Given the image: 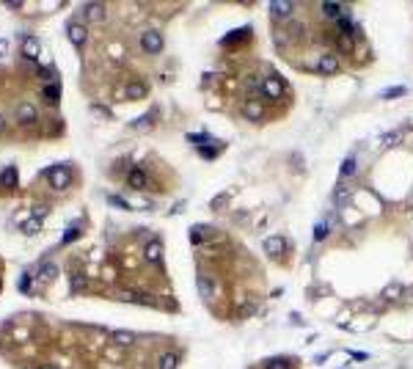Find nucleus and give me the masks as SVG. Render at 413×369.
<instances>
[{
	"mask_svg": "<svg viewBox=\"0 0 413 369\" xmlns=\"http://www.w3.org/2000/svg\"><path fill=\"white\" fill-rule=\"evenodd\" d=\"M113 342L121 344V347H127V344L135 342V333H132V331H116V333H113Z\"/></svg>",
	"mask_w": 413,
	"mask_h": 369,
	"instance_id": "obj_19",
	"label": "nucleus"
},
{
	"mask_svg": "<svg viewBox=\"0 0 413 369\" xmlns=\"http://www.w3.org/2000/svg\"><path fill=\"white\" fill-rule=\"evenodd\" d=\"M320 11L325 17H330V20H341V17H345V9H341L339 3H333V0H325V3L320 6Z\"/></svg>",
	"mask_w": 413,
	"mask_h": 369,
	"instance_id": "obj_14",
	"label": "nucleus"
},
{
	"mask_svg": "<svg viewBox=\"0 0 413 369\" xmlns=\"http://www.w3.org/2000/svg\"><path fill=\"white\" fill-rule=\"evenodd\" d=\"M243 116L248 121H259V119H262V105H259V99H245Z\"/></svg>",
	"mask_w": 413,
	"mask_h": 369,
	"instance_id": "obj_9",
	"label": "nucleus"
},
{
	"mask_svg": "<svg viewBox=\"0 0 413 369\" xmlns=\"http://www.w3.org/2000/svg\"><path fill=\"white\" fill-rule=\"evenodd\" d=\"M339 50L341 52H350L353 50V36H339Z\"/></svg>",
	"mask_w": 413,
	"mask_h": 369,
	"instance_id": "obj_29",
	"label": "nucleus"
},
{
	"mask_svg": "<svg viewBox=\"0 0 413 369\" xmlns=\"http://www.w3.org/2000/svg\"><path fill=\"white\" fill-rule=\"evenodd\" d=\"M6 52H9V42H6V39H0V55H6Z\"/></svg>",
	"mask_w": 413,
	"mask_h": 369,
	"instance_id": "obj_38",
	"label": "nucleus"
},
{
	"mask_svg": "<svg viewBox=\"0 0 413 369\" xmlns=\"http://www.w3.org/2000/svg\"><path fill=\"white\" fill-rule=\"evenodd\" d=\"M47 179H50V187L63 190V187L72 185V171H69V166H55L47 171Z\"/></svg>",
	"mask_w": 413,
	"mask_h": 369,
	"instance_id": "obj_1",
	"label": "nucleus"
},
{
	"mask_svg": "<svg viewBox=\"0 0 413 369\" xmlns=\"http://www.w3.org/2000/svg\"><path fill=\"white\" fill-rule=\"evenodd\" d=\"M284 364H287V361H279V358L267 361V366H270V369H284Z\"/></svg>",
	"mask_w": 413,
	"mask_h": 369,
	"instance_id": "obj_33",
	"label": "nucleus"
},
{
	"mask_svg": "<svg viewBox=\"0 0 413 369\" xmlns=\"http://www.w3.org/2000/svg\"><path fill=\"white\" fill-rule=\"evenodd\" d=\"M320 72L322 75H336L339 72V58L336 55H322L320 58Z\"/></svg>",
	"mask_w": 413,
	"mask_h": 369,
	"instance_id": "obj_15",
	"label": "nucleus"
},
{
	"mask_svg": "<svg viewBox=\"0 0 413 369\" xmlns=\"http://www.w3.org/2000/svg\"><path fill=\"white\" fill-rule=\"evenodd\" d=\"M127 185L132 187V190H146V187H149V179H146V174L141 171V168H132V171L127 174Z\"/></svg>",
	"mask_w": 413,
	"mask_h": 369,
	"instance_id": "obj_5",
	"label": "nucleus"
},
{
	"mask_svg": "<svg viewBox=\"0 0 413 369\" xmlns=\"http://www.w3.org/2000/svg\"><path fill=\"white\" fill-rule=\"evenodd\" d=\"M146 94H149V89H146L144 83H138V80H135V83H127V89H124V97L127 99H144Z\"/></svg>",
	"mask_w": 413,
	"mask_h": 369,
	"instance_id": "obj_13",
	"label": "nucleus"
},
{
	"mask_svg": "<svg viewBox=\"0 0 413 369\" xmlns=\"http://www.w3.org/2000/svg\"><path fill=\"white\" fill-rule=\"evenodd\" d=\"M39 369H55V366H39Z\"/></svg>",
	"mask_w": 413,
	"mask_h": 369,
	"instance_id": "obj_40",
	"label": "nucleus"
},
{
	"mask_svg": "<svg viewBox=\"0 0 413 369\" xmlns=\"http://www.w3.org/2000/svg\"><path fill=\"white\" fill-rule=\"evenodd\" d=\"M94 113H97V116H110L108 108H99V105H94Z\"/></svg>",
	"mask_w": 413,
	"mask_h": 369,
	"instance_id": "obj_37",
	"label": "nucleus"
},
{
	"mask_svg": "<svg viewBox=\"0 0 413 369\" xmlns=\"http://www.w3.org/2000/svg\"><path fill=\"white\" fill-rule=\"evenodd\" d=\"M141 50L149 52V55H157V52H163V33H157V31H144V33H141Z\"/></svg>",
	"mask_w": 413,
	"mask_h": 369,
	"instance_id": "obj_2",
	"label": "nucleus"
},
{
	"mask_svg": "<svg viewBox=\"0 0 413 369\" xmlns=\"http://www.w3.org/2000/svg\"><path fill=\"white\" fill-rule=\"evenodd\" d=\"M39 119V110L33 108L31 102H22V105H17V121L20 124H33V121Z\"/></svg>",
	"mask_w": 413,
	"mask_h": 369,
	"instance_id": "obj_3",
	"label": "nucleus"
},
{
	"mask_svg": "<svg viewBox=\"0 0 413 369\" xmlns=\"http://www.w3.org/2000/svg\"><path fill=\"white\" fill-rule=\"evenodd\" d=\"M198 292H201L204 301H212V298H215V281H212L210 273H198Z\"/></svg>",
	"mask_w": 413,
	"mask_h": 369,
	"instance_id": "obj_4",
	"label": "nucleus"
},
{
	"mask_svg": "<svg viewBox=\"0 0 413 369\" xmlns=\"http://www.w3.org/2000/svg\"><path fill=\"white\" fill-rule=\"evenodd\" d=\"M262 91L267 94V99H279V97H281V91H284V83H281L279 78H264Z\"/></svg>",
	"mask_w": 413,
	"mask_h": 369,
	"instance_id": "obj_7",
	"label": "nucleus"
},
{
	"mask_svg": "<svg viewBox=\"0 0 413 369\" xmlns=\"http://www.w3.org/2000/svg\"><path fill=\"white\" fill-rule=\"evenodd\" d=\"M336 25H339V36H353V25L347 17H341V20H336Z\"/></svg>",
	"mask_w": 413,
	"mask_h": 369,
	"instance_id": "obj_22",
	"label": "nucleus"
},
{
	"mask_svg": "<svg viewBox=\"0 0 413 369\" xmlns=\"http://www.w3.org/2000/svg\"><path fill=\"white\" fill-rule=\"evenodd\" d=\"M328 237V224H317L314 229V240H325Z\"/></svg>",
	"mask_w": 413,
	"mask_h": 369,
	"instance_id": "obj_31",
	"label": "nucleus"
},
{
	"mask_svg": "<svg viewBox=\"0 0 413 369\" xmlns=\"http://www.w3.org/2000/svg\"><path fill=\"white\" fill-rule=\"evenodd\" d=\"M132 127H135V130H144V127H152V116H149V113H146V116H141V119L135 121Z\"/></svg>",
	"mask_w": 413,
	"mask_h": 369,
	"instance_id": "obj_30",
	"label": "nucleus"
},
{
	"mask_svg": "<svg viewBox=\"0 0 413 369\" xmlns=\"http://www.w3.org/2000/svg\"><path fill=\"white\" fill-rule=\"evenodd\" d=\"M83 11H86L88 20H102V17H105V6L102 3H86V6H83Z\"/></svg>",
	"mask_w": 413,
	"mask_h": 369,
	"instance_id": "obj_17",
	"label": "nucleus"
},
{
	"mask_svg": "<svg viewBox=\"0 0 413 369\" xmlns=\"http://www.w3.org/2000/svg\"><path fill=\"white\" fill-rule=\"evenodd\" d=\"M144 256L152 262V265H157V262L163 259V243H160V240H149L146 248H144Z\"/></svg>",
	"mask_w": 413,
	"mask_h": 369,
	"instance_id": "obj_8",
	"label": "nucleus"
},
{
	"mask_svg": "<svg viewBox=\"0 0 413 369\" xmlns=\"http://www.w3.org/2000/svg\"><path fill=\"white\" fill-rule=\"evenodd\" d=\"M39 229H41V220H39V218L25 220V226H22V232H25V234H36Z\"/></svg>",
	"mask_w": 413,
	"mask_h": 369,
	"instance_id": "obj_25",
	"label": "nucleus"
},
{
	"mask_svg": "<svg viewBox=\"0 0 413 369\" xmlns=\"http://www.w3.org/2000/svg\"><path fill=\"white\" fill-rule=\"evenodd\" d=\"M341 177H353V174H356V160H353V157H347L345 163H341Z\"/></svg>",
	"mask_w": 413,
	"mask_h": 369,
	"instance_id": "obj_23",
	"label": "nucleus"
},
{
	"mask_svg": "<svg viewBox=\"0 0 413 369\" xmlns=\"http://www.w3.org/2000/svg\"><path fill=\"white\" fill-rule=\"evenodd\" d=\"M39 50H41V44H39L36 36H25V39H22V55H25L28 61H36Z\"/></svg>",
	"mask_w": 413,
	"mask_h": 369,
	"instance_id": "obj_6",
	"label": "nucleus"
},
{
	"mask_svg": "<svg viewBox=\"0 0 413 369\" xmlns=\"http://www.w3.org/2000/svg\"><path fill=\"white\" fill-rule=\"evenodd\" d=\"M78 237H80V229H78V226H72V229H69V232L61 237V245H69L72 240H78Z\"/></svg>",
	"mask_w": 413,
	"mask_h": 369,
	"instance_id": "obj_26",
	"label": "nucleus"
},
{
	"mask_svg": "<svg viewBox=\"0 0 413 369\" xmlns=\"http://www.w3.org/2000/svg\"><path fill=\"white\" fill-rule=\"evenodd\" d=\"M83 286H86V278H83L80 273H72V292H80Z\"/></svg>",
	"mask_w": 413,
	"mask_h": 369,
	"instance_id": "obj_28",
	"label": "nucleus"
},
{
	"mask_svg": "<svg viewBox=\"0 0 413 369\" xmlns=\"http://www.w3.org/2000/svg\"><path fill=\"white\" fill-rule=\"evenodd\" d=\"M223 204H226V196H218L215 201H212V209H215V207H223Z\"/></svg>",
	"mask_w": 413,
	"mask_h": 369,
	"instance_id": "obj_36",
	"label": "nucleus"
},
{
	"mask_svg": "<svg viewBox=\"0 0 413 369\" xmlns=\"http://www.w3.org/2000/svg\"><path fill=\"white\" fill-rule=\"evenodd\" d=\"M270 11H273V17H289L295 11V3H289V0H273Z\"/></svg>",
	"mask_w": 413,
	"mask_h": 369,
	"instance_id": "obj_12",
	"label": "nucleus"
},
{
	"mask_svg": "<svg viewBox=\"0 0 413 369\" xmlns=\"http://www.w3.org/2000/svg\"><path fill=\"white\" fill-rule=\"evenodd\" d=\"M55 276H58V267H55V265H44V267L39 270V276H36V278H41V281H52Z\"/></svg>",
	"mask_w": 413,
	"mask_h": 369,
	"instance_id": "obj_21",
	"label": "nucleus"
},
{
	"mask_svg": "<svg viewBox=\"0 0 413 369\" xmlns=\"http://www.w3.org/2000/svg\"><path fill=\"white\" fill-rule=\"evenodd\" d=\"M176 364H179L176 353H163L160 355V369H176Z\"/></svg>",
	"mask_w": 413,
	"mask_h": 369,
	"instance_id": "obj_20",
	"label": "nucleus"
},
{
	"mask_svg": "<svg viewBox=\"0 0 413 369\" xmlns=\"http://www.w3.org/2000/svg\"><path fill=\"white\" fill-rule=\"evenodd\" d=\"M264 251H267L270 256H281L287 251V240L284 237H267L264 240Z\"/></svg>",
	"mask_w": 413,
	"mask_h": 369,
	"instance_id": "obj_10",
	"label": "nucleus"
},
{
	"mask_svg": "<svg viewBox=\"0 0 413 369\" xmlns=\"http://www.w3.org/2000/svg\"><path fill=\"white\" fill-rule=\"evenodd\" d=\"M0 185L6 187V190H11V187H17V168L9 166L3 174H0Z\"/></svg>",
	"mask_w": 413,
	"mask_h": 369,
	"instance_id": "obj_16",
	"label": "nucleus"
},
{
	"mask_svg": "<svg viewBox=\"0 0 413 369\" xmlns=\"http://www.w3.org/2000/svg\"><path fill=\"white\" fill-rule=\"evenodd\" d=\"M41 94H44L47 102H58V99H61V86L50 83V86H44V89H41Z\"/></svg>",
	"mask_w": 413,
	"mask_h": 369,
	"instance_id": "obj_18",
	"label": "nucleus"
},
{
	"mask_svg": "<svg viewBox=\"0 0 413 369\" xmlns=\"http://www.w3.org/2000/svg\"><path fill=\"white\" fill-rule=\"evenodd\" d=\"M399 138H402V132L397 130V132H391V135H386V138H383V143H386V146H391V143H397Z\"/></svg>",
	"mask_w": 413,
	"mask_h": 369,
	"instance_id": "obj_32",
	"label": "nucleus"
},
{
	"mask_svg": "<svg viewBox=\"0 0 413 369\" xmlns=\"http://www.w3.org/2000/svg\"><path fill=\"white\" fill-rule=\"evenodd\" d=\"M206 232H210L206 226H196V229L190 232V240H193V243H201V240L206 237Z\"/></svg>",
	"mask_w": 413,
	"mask_h": 369,
	"instance_id": "obj_27",
	"label": "nucleus"
},
{
	"mask_svg": "<svg viewBox=\"0 0 413 369\" xmlns=\"http://www.w3.org/2000/svg\"><path fill=\"white\" fill-rule=\"evenodd\" d=\"M402 94H408V89H405V86H397V89H386L380 97L383 99H394V97H402Z\"/></svg>",
	"mask_w": 413,
	"mask_h": 369,
	"instance_id": "obj_24",
	"label": "nucleus"
},
{
	"mask_svg": "<svg viewBox=\"0 0 413 369\" xmlns=\"http://www.w3.org/2000/svg\"><path fill=\"white\" fill-rule=\"evenodd\" d=\"M248 89H251V91H259V89H262V83H259L256 78H251V80H248Z\"/></svg>",
	"mask_w": 413,
	"mask_h": 369,
	"instance_id": "obj_34",
	"label": "nucleus"
},
{
	"mask_svg": "<svg viewBox=\"0 0 413 369\" xmlns=\"http://www.w3.org/2000/svg\"><path fill=\"white\" fill-rule=\"evenodd\" d=\"M3 130H6V119L0 116V132H3Z\"/></svg>",
	"mask_w": 413,
	"mask_h": 369,
	"instance_id": "obj_39",
	"label": "nucleus"
},
{
	"mask_svg": "<svg viewBox=\"0 0 413 369\" xmlns=\"http://www.w3.org/2000/svg\"><path fill=\"white\" fill-rule=\"evenodd\" d=\"M66 33H69V42L75 47H83V42H86V28H83L80 22H69Z\"/></svg>",
	"mask_w": 413,
	"mask_h": 369,
	"instance_id": "obj_11",
	"label": "nucleus"
},
{
	"mask_svg": "<svg viewBox=\"0 0 413 369\" xmlns=\"http://www.w3.org/2000/svg\"><path fill=\"white\" fill-rule=\"evenodd\" d=\"M108 201H110V204H116V207H124V209H127V201H121V198H116V196H110Z\"/></svg>",
	"mask_w": 413,
	"mask_h": 369,
	"instance_id": "obj_35",
	"label": "nucleus"
}]
</instances>
